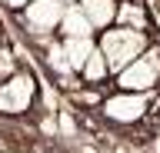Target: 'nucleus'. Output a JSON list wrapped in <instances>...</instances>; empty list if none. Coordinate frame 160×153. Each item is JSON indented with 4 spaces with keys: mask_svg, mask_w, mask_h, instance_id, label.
Masks as SVG:
<instances>
[{
    "mask_svg": "<svg viewBox=\"0 0 160 153\" xmlns=\"http://www.w3.org/2000/svg\"><path fill=\"white\" fill-rule=\"evenodd\" d=\"M150 50V40L143 30H133V27H117V30H103V37H100V53L107 57L110 70L120 73L127 70L130 63L137 60V57H143V53Z\"/></svg>",
    "mask_w": 160,
    "mask_h": 153,
    "instance_id": "1",
    "label": "nucleus"
},
{
    "mask_svg": "<svg viewBox=\"0 0 160 153\" xmlns=\"http://www.w3.org/2000/svg\"><path fill=\"white\" fill-rule=\"evenodd\" d=\"M117 83H120V90H127V93H150L160 83V50L150 47L143 57H137L127 70L117 73Z\"/></svg>",
    "mask_w": 160,
    "mask_h": 153,
    "instance_id": "2",
    "label": "nucleus"
},
{
    "mask_svg": "<svg viewBox=\"0 0 160 153\" xmlns=\"http://www.w3.org/2000/svg\"><path fill=\"white\" fill-rule=\"evenodd\" d=\"M63 17H67L63 0H33L30 7H23L20 23H23L30 33L43 37V33H53V30H57L60 23H63Z\"/></svg>",
    "mask_w": 160,
    "mask_h": 153,
    "instance_id": "3",
    "label": "nucleus"
},
{
    "mask_svg": "<svg viewBox=\"0 0 160 153\" xmlns=\"http://www.w3.org/2000/svg\"><path fill=\"white\" fill-rule=\"evenodd\" d=\"M33 93H37V83L30 73H13L0 80V113H27Z\"/></svg>",
    "mask_w": 160,
    "mask_h": 153,
    "instance_id": "4",
    "label": "nucleus"
},
{
    "mask_svg": "<svg viewBox=\"0 0 160 153\" xmlns=\"http://www.w3.org/2000/svg\"><path fill=\"white\" fill-rule=\"evenodd\" d=\"M147 103H150L147 93L120 90V93H113V97H107L100 110H103V117H107L110 123H140L147 117Z\"/></svg>",
    "mask_w": 160,
    "mask_h": 153,
    "instance_id": "5",
    "label": "nucleus"
},
{
    "mask_svg": "<svg viewBox=\"0 0 160 153\" xmlns=\"http://www.w3.org/2000/svg\"><path fill=\"white\" fill-rule=\"evenodd\" d=\"M80 10L87 13V20L93 23V30H107L110 23L117 20L120 3L117 0H80Z\"/></svg>",
    "mask_w": 160,
    "mask_h": 153,
    "instance_id": "6",
    "label": "nucleus"
},
{
    "mask_svg": "<svg viewBox=\"0 0 160 153\" xmlns=\"http://www.w3.org/2000/svg\"><path fill=\"white\" fill-rule=\"evenodd\" d=\"M97 50V43H93V37H63V53H67V63L70 70H83V63L90 60V53Z\"/></svg>",
    "mask_w": 160,
    "mask_h": 153,
    "instance_id": "7",
    "label": "nucleus"
},
{
    "mask_svg": "<svg viewBox=\"0 0 160 153\" xmlns=\"http://www.w3.org/2000/svg\"><path fill=\"white\" fill-rule=\"evenodd\" d=\"M60 30L70 37H90L93 33V23L87 20V13L80 10V7H67V17H63V23H60Z\"/></svg>",
    "mask_w": 160,
    "mask_h": 153,
    "instance_id": "8",
    "label": "nucleus"
},
{
    "mask_svg": "<svg viewBox=\"0 0 160 153\" xmlns=\"http://www.w3.org/2000/svg\"><path fill=\"white\" fill-rule=\"evenodd\" d=\"M110 63H107V57H103V53H100V43H97V50L90 53V60L83 63V70H80V77H83V80L87 83H103L110 77Z\"/></svg>",
    "mask_w": 160,
    "mask_h": 153,
    "instance_id": "9",
    "label": "nucleus"
},
{
    "mask_svg": "<svg viewBox=\"0 0 160 153\" xmlns=\"http://www.w3.org/2000/svg\"><path fill=\"white\" fill-rule=\"evenodd\" d=\"M117 23H120V27L143 30V27H147V13L140 10L137 3H120V10H117Z\"/></svg>",
    "mask_w": 160,
    "mask_h": 153,
    "instance_id": "10",
    "label": "nucleus"
},
{
    "mask_svg": "<svg viewBox=\"0 0 160 153\" xmlns=\"http://www.w3.org/2000/svg\"><path fill=\"white\" fill-rule=\"evenodd\" d=\"M47 63H50V67H53L57 73H67V70H70L67 53H63V43H53V47L47 50Z\"/></svg>",
    "mask_w": 160,
    "mask_h": 153,
    "instance_id": "11",
    "label": "nucleus"
},
{
    "mask_svg": "<svg viewBox=\"0 0 160 153\" xmlns=\"http://www.w3.org/2000/svg\"><path fill=\"white\" fill-rule=\"evenodd\" d=\"M13 73H20V70L13 67V57H10V50H0V77L7 80V77H13Z\"/></svg>",
    "mask_w": 160,
    "mask_h": 153,
    "instance_id": "12",
    "label": "nucleus"
},
{
    "mask_svg": "<svg viewBox=\"0 0 160 153\" xmlns=\"http://www.w3.org/2000/svg\"><path fill=\"white\" fill-rule=\"evenodd\" d=\"M3 3H7V7H13V10H20V7H30L33 0H3Z\"/></svg>",
    "mask_w": 160,
    "mask_h": 153,
    "instance_id": "13",
    "label": "nucleus"
},
{
    "mask_svg": "<svg viewBox=\"0 0 160 153\" xmlns=\"http://www.w3.org/2000/svg\"><path fill=\"white\" fill-rule=\"evenodd\" d=\"M153 150H157V153H160V140H157V146H153Z\"/></svg>",
    "mask_w": 160,
    "mask_h": 153,
    "instance_id": "14",
    "label": "nucleus"
},
{
    "mask_svg": "<svg viewBox=\"0 0 160 153\" xmlns=\"http://www.w3.org/2000/svg\"><path fill=\"white\" fill-rule=\"evenodd\" d=\"M7 153H10V150H7Z\"/></svg>",
    "mask_w": 160,
    "mask_h": 153,
    "instance_id": "15",
    "label": "nucleus"
}]
</instances>
